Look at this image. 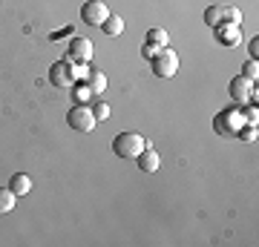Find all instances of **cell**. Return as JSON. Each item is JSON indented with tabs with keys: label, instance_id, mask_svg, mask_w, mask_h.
Returning a JSON list of instances; mask_svg holds the SVG:
<instances>
[{
	"label": "cell",
	"instance_id": "cell-1",
	"mask_svg": "<svg viewBox=\"0 0 259 247\" xmlns=\"http://www.w3.org/2000/svg\"><path fill=\"white\" fill-rule=\"evenodd\" d=\"M144 146H147V138L144 135H139V132H121V135H115V141H112V153L118 158L136 161Z\"/></svg>",
	"mask_w": 259,
	"mask_h": 247
},
{
	"label": "cell",
	"instance_id": "cell-2",
	"mask_svg": "<svg viewBox=\"0 0 259 247\" xmlns=\"http://www.w3.org/2000/svg\"><path fill=\"white\" fill-rule=\"evenodd\" d=\"M150 61H153V72H156L158 78H173L176 69H179V55L170 49V46H161Z\"/></svg>",
	"mask_w": 259,
	"mask_h": 247
},
{
	"label": "cell",
	"instance_id": "cell-3",
	"mask_svg": "<svg viewBox=\"0 0 259 247\" xmlns=\"http://www.w3.org/2000/svg\"><path fill=\"white\" fill-rule=\"evenodd\" d=\"M66 124H69L72 129H78V132H93L98 121H95V115H93V110H90V107L78 104V107H72V110H69Z\"/></svg>",
	"mask_w": 259,
	"mask_h": 247
},
{
	"label": "cell",
	"instance_id": "cell-4",
	"mask_svg": "<svg viewBox=\"0 0 259 247\" xmlns=\"http://www.w3.org/2000/svg\"><path fill=\"white\" fill-rule=\"evenodd\" d=\"M107 18H110V9H107L104 0H87L81 6V20L90 23V26H101Z\"/></svg>",
	"mask_w": 259,
	"mask_h": 247
},
{
	"label": "cell",
	"instance_id": "cell-5",
	"mask_svg": "<svg viewBox=\"0 0 259 247\" xmlns=\"http://www.w3.org/2000/svg\"><path fill=\"white\" fill-rule=\"evenodd\" d=\"M49 81H52V86H58V89H69V86H75L72 64H69V61H58V64H52V69H49Z\"/></svg>",
	"mask_w": 259,
	"mask_h": 247
},
{
	"label": "cell",
	"instance_id": "cell-6",
	"mask_svg": "<svg viewBox=\"0 0 259 247\" xmlns=\"http://www.w3.org/2000/svg\"><path fill=\"white\" fill-rule=\"evenodd\" d=\"M245 127V115L239 110H225L219 118H216V132L222 135H231V132H239Z\"/></svg>",
	"mask_w": 259,
	"mask_h": 247
},
{
	"label": "cell",
	"instance_id": "cell-7",
	"mask_svg": "<svg viewBox=\"0 0 259 247\" xmlns=\"http://www.w3.org/2000/svg\"><path fill=\"white\" fill-rule=\"evenodd\" d=\"M93 49L95 46L87 40V37H75L72 43H69V52H66V61L69 64H87L90 58H93Z\"/></svg>",
	"mask_w": 259,
	"mask_h": 247
},
{
	"label": "cell",
	"instance_id": "cell-8",
	"mask_svg": "<svg viewBox=\"0 0 259 247\" xmlns=\"http://www.w3.org/2000/svg\"><path fill=\"white\" fill-rule=\"evenodd\" d=\"M228 92H231V98L233 101H239V104H248L250 98H253V81H248V78H233L231 81V86H228Z\"/></svg>",
	"mask_w": 259,
	"mask_h": 247
},
{
	"label": "cell",
	"instance_id": "cell-9",
	"mask_svg": "<svg viewBox=\"0 0 259 247\" xmlns=\"http://www.w3.org/2000/svg\"><path fill=\"white\" fill-rule=\"evenodd\" d=\"M136 161H139V167L144 170V173H156L158 167H161V161H158V153L153 150V144H150V141H147V146L141 150V156L136 158Z\"/></svg>",
	"mask_w": 259,
	"mask_h": 247
},
{
	"label": "cell",
	"instance_id": "cell-10",
	"mask_svg": "<svg viewBox=\"0 0 259 247\" xmlns=\"http://www.w3.org/2000/svg\"><path fill=\"white\" fill-rule=\"evenodd\" d=\"M216 37H219L225 46H236L242 40V32H239V26H233V23H222V26H216Z\"/></svg>",
	"mask_w": 259,
	"mask_h": 247
},
{
	"label": "cell",
	"instance_id": "cell-11",
	"mask_svg": "<svg viewBox=\"0 0 259 247\" xmlns=\"http://www.w3.org/2000/svg\"><path fill=\"white\" fill-rule=\"evenodd\" d=\"M83 83L93 89V95H101V92L107 89V75H104L101 69H90L87 78H83Z\"/></svg>",
	"mask_w": 259,
	"mask_h": 247
},
{
	"label": "cell",
	"instance_id": "cell-12",
	"mask_svg": "<svg viewBox=\"0 0 259 247\" xmlns=\"http://www.w3.org/2000/svg\"><path fill=\"white\" fill-rule=\"evenodd\" d=\"M9 190L15 192V195H26V192L32 190V178H29L26 173H18V175H12V181H9Z\"/></svg>",
	"mask_w": 259,
	"mask_h": 247
},
{
	"label": "cell",
	"instance_id": "cell-13",
	"mask_svg": "<svg viewBox=\"0 0 259 247\" xmlns=\"http://www.w3.org/2000/svg\"><path fill=\"white\" fill-rule=\"evenodd\" d=\"M204 23H207V26H222L225 23V6L222 3H216V6H207V9H204Z\"/></svg>",
	"mask_w": 259,
	"mask_h": 247
},
{
	"label": "cell",
	"instance_id": "cell-14",
	"mask_svg": "<svg viewBox=\"0 0 259 247\" xmlns=\"http://www.w3.org/2000/svg\"><path fill=\"white\" fill-rule=\"evenodd\" d=\"M15 192L9 190V187H0V216H6V213L15 210Z\"/></svg>",
	"mask_w": 259,
	"mask_h": 247
},
{
	"label": "cell",
	"instance_id": "cell-15",
	"mask_svg": "<svg viewBox=\"0 0 259 247\" xmlns=\"http://www.w3.org/2000/svg\"><path fill=\"white\" fill-rule=\"evenodd\" d=\"M101 29L107 35H121V32H124V20H121L118 15H110V18L101 23Z\"/></svg>",
	"mask_w": 259,
	"mask_h": 247
},
{
	"label": "cell",
	"instance_id": "cell-16",
	"mask_svg": "<svg viewBox=\"0 0 259 247\" xmlns=\"http://www.w3.org/2000/svg\"><path fill=\"white\" fill-rule=\"evenodd\" d=\"M147 43L167 46V43H170V37H167V32H164V29H150V32H147Z\"/></svg>",
	"mask_w": 259,
	"mask_h": 247
},
{
	"label": "cell",
	"instance_id": "cell-17",
	"mask_svg": "<svg viewBox=\"0 0 259 247\" xmlns=\"http://www.w3.org/2000/svg\"><path fill=\"white\" fill-rule=\"evenodd\" d=\"M242 78H248V81L256 83V78H259V64H256V58H250L248 64L242 66Z\"/></svg>",
	"mask_w": 259,
	"mask_h": 247
},
{
	"label": "cell",
	"instance_id": "cell-18",
	"mask_svg": "<svg viewBox=\"0 0 259 247\" xmlns=\"http://www.w3.org/2000/svg\"><path fill=\"white\" fill-rule=\"evenodd\" d=\"M225 23H233V26H239L242 23V12L236 6H225Z\"/></svg>",
	"mask_w": 259,
	"mask_h": 247
},
{
	"label": "cell",
	"instance_id": "cell-19",
	"mask_svg": "<svg viewBox=\"0 0 259 247\" xmlns=\"http://www.w3.org/2000/svg\"><path fill=\"white\" fill-rule=\"evenodd\" d=\"M75 98H78V104H87L93 98V89H90L87 83H78V86H75Z\"/></svg>",
	"mask_w": 259,
	"mask_h": 247
},
{
	"label": "cell",
	"instance_id": "cell-20",
	"mask_svg": "<svg viewBox=\"0 0 259 247\" xmlns=\"http://www.w3.org/2000/svg\"><path fill=\"white\" fill-rule=\"evenodd\" d=\"M93 115H95V121H107V118H110V107H107L104 101H98L93 107Z\"/></svg>",
	"mask_w": 259,
	"mask_h": 247
},
{
	"label": "cell",
	"instance_id": "cell-21",
	"mask_svg": "<svg viewBox=\"0 0 259 247\" xmlns=\"http://www.w3.org/2000/svg\"><path fill=\"white\" fill-rule=\"evenodd\" d=\"M87 72H90V66H87V64H72V75H75V81H83V78H87Z\"/></svg>",
	"mask_w": 259,
	"mask_h": 247
},
{
	"label": "cell",
	"instance_id": "cell-22",
	"mask_svg": "<svg viewBox=\"0 0 259 247\" xmlns=\"http://www.w3.org/2000/svg\"><path fill=\"white\" fill-rule=\"evenodd\" d=\"M158 49H161V46H156V43H147V46H144V55H147V58H153V55L158 52Z\"/></svg>",
	"mask_w": 259,
	"mask_h": 247
},
{
	"label": "cell",
	"instance_id": "cell-23",
	"mask_svg": "<svg viewBox=\"0 0 259 247\" xmlns=\"http://www.w3.org/2000/svg\"><path fill=\"white\" fill-rule=\"evenodd\" d=\"M256 52H259V37H253L250 40V58H256Z\"/></svg>",
	"mask_w": 259,
	"mask_h": 247
}]
</instances>
